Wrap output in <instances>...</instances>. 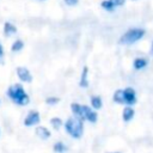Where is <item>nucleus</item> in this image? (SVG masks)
<instances>
[{
	"label": "nucleus",
	"mask_w": 153,
	"mask_h": 153,
	"mask_svg": "<svg viewBox=\"0 0 153 153\" xmlns=\"http://www.w3.org/2000/svg\"><path fill=\"white\" fill-rule=\"evenodd\" d=\"M50 124L53 126V128L59 129V128L62 126V120L59 118V117H53V118L50 120Z\"/></svg>",
	"instance_id": "nucleus-18"
},
{
	"label": "nucleus",
	"mask_w": 153,
	"mask_h": 153,
	"mask_svg": "<svg viewBox=\"0 0 153 153\" xmlns=\"http://www.w3.org/2000/svg\"><path fill=\"white\" fill-rule=\"evenodd\" d=\"M24 48V43H23V41H20V39H17L13 44H12V47H11V50L12 51H19V50H22Z\"/></svg>",
	"instance_id": "nucleus-17"
},
{
	"label": "nucleus",
	"mask_w": 153,
	"mask_h": 153,
	"mask_svg": "<svg viewBox=\"0 0 153 153\" xmlns=\"http://www.w3.org/2000/svg\"><path fill=\"white\" fill-rule=\"evenodd\" d=\"M87 73H88V68L85 66L82 68V73H81V76H80V81H79V85L81 87H87L88 86V81H87Z\"/></svg>",
	"instance_id": "nucleus-12"
},
{
	"label": "nucleus",
	"mask_w": 153,
	"mask_h": 153,
	"mask_svg": "<svg viewBox=\"0 0 153 153\" xmlns=\"http://www.w3.org/2000/svg\"><path fill=\"white\" fill-rule=\"evenodd\" d=\"M17 75H18V78H19L22 81H24V82H31V80H32L31 73H30L29 69L25 68V67H18V68H17Z\"/></svg>",
	"instance_id": "nucleus-7"
},
{
	"label": "nucleus",
	"mask_w": 153,
	"mask_h": 153,
	"mask_svg": "<svg viewBox=\"0 0 153 153\" xmlns=\"http://www.w3.org/2000/svg\"><path fill=\"white\" fill-rule=\"evenodd\" d=\"M114 100L118 104H124V97H123V90H117L114 93Z\"/></svg>",
	"instance_id": "nucleus-15"
},
{
	"label": "nucleus",
	"mask_w": 153,
	"mask_h": 153,
	"mask_svg": "<svg viewBox=\"0 0 153 153\" xmlns=\"http://www.w3.org/2000/svg\"><path fill=\"white\" fill-rule=\"evenodd\" d=\"M145 36V30L143 29H130L126 33H123L120 38L121 44H133L141 39Z\"/></svg>",
	"instance_id": "nucleus-3"
},
{
	"label": "nucleus",
	"mask_w": 153,
	"mask_h": 153,
	"mask_svg": "<svg viewBox=\"0 0 153 153\" xmlns=\"http://www.w3.org/2000/svg\"><path fill=\"white\" fill-rule=\"evenodd\" d=\"M147 63H148V61L146 59H143V57H136L134 60V62H133V66H134L135 69H142V68H145L147 66Z\"/></svg>",
	"instance_id": "nucleus-11"
},
{
	"label": "nucleus",
	"mask_w": 153,
	"mask_h": 153,
	"mask_svg": "<svg viewBox=\"0 0 153 153\" xmlns=\"http://www.w3.org/2000/svg\"><path fill=\"white\" fill-rule=\"evenodd\" d=\"M17 32V27L13 25V24H11V23H5V25H4V33L6 35V36H10V35H13V33H16Z\"/></svg>",
	"instance_id": "nucleus-13"
},
{
	"label": "nucleus",
	"mask_w": 153,
	"mask_h": 153,
	"mask_svg": "<svg viewBox=\"0 0 153 153\" xmlns=\"http://www.w3.org/2000/svg\"><path fill=\"white\" fill-rule=\"evenodd\" d=\"M152 54H153V43H152Z\"/></svg>",
	"instance_id": "nucleus-22"
},
{
	"label": "nucleus",
	"mask_w": 153,
	"mask_h": 153,
	"mask_svg": "<svg viewBox=\"0 0 153 153\" xmlns=\"http://www.w3.org/2000/svg\"><path fill=\"white\" fill-rule=\"evenodd\" d=\"M91 105H92V108L96 109V110L100 109L102 105H103L100 97H99V96H92V97H91Z\"/></svg>",
	"instance_id": "nucleus-14"
},
{
	"label": "nucleus",
	"mask_w": 153,
	"mask_h": 153,
	"mask_svg": "<svg viewBox=\"0 0 153 153\" xmlns=\"http://www.w3.org/2000/svg\"><path fill=\"white\" fill-rule=\"evenodd\" d=\"M4 56V49H2V45H1V43H0V59Z\"/></svg>",
	"instance_id": "nucleus-21"
},
{
	"label": "nucleus",
	"mask_w": 153,
	"mask_h": 153,
	"mask_svg": "<svg viewBox=\"0 0 153 153\" xmlns=\"http://www.w3.org/2000/svg\"><path fill=\"white\" fill-rule=\"evenodd\" d=\"M36 134H37L38 137H41V139H43V140L50 137V131H49V129H47L45 127H42V126H39V127L36 128Z\"/></svg>",
	"instance_id": "nucleus-10"
},
{
	"label": "nucleus",
	"mask_w": 153,
	"mask_h": 153,
	"mask_svg": "<svg viewBox=\"0 0 153 153\" xmlns=\"http://www.w3.org/2000/svg\"><path fill=\"white\" fill-rule=\"evenodd\" d=\"M115 153H118V152H115Z\"/></svg>",
	"instance_id": "nucleus-23"
},
{
	"label": "nucleus",
	"mask_w": 153,
	"mask_h": 153,
	"mask_svg": "<svg viewBox=\"0 0 153 153\" xmlns=\"http://www.w3.org/2000/svg\"><path fill=\"white\" fill-rule=\"evenodd\" d=\"M39 121H41V117H39L38 111L31 110V111H29V114L26 115V117H25V120H24V124H25L26 127H31V126L38 124Z\"/></svg>",
	"instance_id": "nucleus-6"
},
{
	"label": "nucleus",
	"mask_w": 153,
	"mask_h": 153,
	"mask_svg": "<svg viewBox=\"0 0 153 153\" xmlns=\"http://www.w3.org/2000/svg\"><path fill=\"white\" fill-rule=\"evenodd\" d=\"M45 103H47L48 105H55V104L59 103V98H57V97H48V98L45 99Z\"/></svg>",
	"instance_id": "nucleus-19"
},
{
	"label": "nucleus",
	"mask_w": 153,
	"mask_h": 153,
	"mask_svg": "<svg viewBox=\"0 0 153 153\" xmlns=\"http://www.w3.org/2000/svg\"><path fill=\"white\" fill-rule=\"evenodd\" d=\"M123 97L126 105H134L136 103V92L131 87H127L123 90Z\"/></svg>",
	"instance_id": "nucleus-5"
},
{
	"label": "nucleus",
	"mask_w": 153,
	"mask_h": 153,
	"mask_svg": "<svg viewBox=\"0 0 153 153\" xmlns=\"http://www.w3.org/2000/svg\"><path fill=\"white\" fill-rule=\"evenodd\" d=\"M53 149H54L55 153H65V152L67 151V147H66L65 143H62V142H56V143L54 145Z\"/></svg>",
	"instance_id": "nucleus-16"
},
{
	"label": "nucleus",
	"mask_w": 153,
	"mask_h": 153,
	"mask_svg": "<svg viewBox=\"0 0 153 153\" xmlns=\"http://www.w3.org/2000/svg\"><path fill=\"white\" fill-rule=\"evenodd\" d=\"M65 2L68 5V6H74L79 2V0H65Z\"/></svg>",
	"instance_id": "nucleus-20"
},
{
	"label": "nucleus",
	"mask_w": 153,
	"mask_h": 153,
	"mask_svg": "<svg viewBox=\"0 0 153 153\" xmlns=\"http://www.w3.org/2000/svg\"><path fill=\"white\" fill-rule=\"evenodd\" d=\"M7 96L8 98L14 102L16 104L18 105H27L29 102H30V98L27 96V93L25 92L24 87L20 85V84H14V85H11L8 88H7Z\"/></svg>",
	"instance_id": "nucleus-1"
},
{
	"label": "nucleus",
	"mask_w": 153,
	"mask_h": 153,
	"mask_svg": "<svg viewBox=\"0 0 153 153\" xmlns=\"http://www.w3.org/2000/svg\"><path fill=\"white\" fill-rule=\"evenodd\" d=\"M80 120L88 121L91 123H96L98 120V116H97V112L92 108H90L87 105H81L80 106Z\"/></svg>",
	"instance_id": "nucleus-4"
},
{
	"label": "nucleus",
	"mask_w": 153,
	"mask_h": 153,
	"mask_svg": "<svg viewBox=\"0 0 153 153\" xmlns=\"http://www.w3.org/2000/svg\"><path fill=\"white\" fill-rule=\"evenodd\" d=\"M66 131L74 139H80L84 134V124L82 121L76 117H71L65 123Z\"/></svg>",
	"instance_id": "nucleus-2"
},
{
	"label": "nucleus",
	"mask_w": 153,
	"mask_h": 153,
	"mask_svg": "<svg viewBox=\"0 0 153 153\" xmlns=\"http://www.w3.org/2000/svg\"><path fill=\"white\" fill-rule=\"evenodd\" d=\"M134 115H135L134 109H131L130 106H127V108H124V109H123L122 118H123V121H124V122H129V121L134 117Z\"/></svg>",
	"instance_id": "nucleus-9"
},
{
	"label": "nucleus",
	"mask_w": 153,
	"mask_h": 153,
	"mask_svg": "<svg viewBox=\"0 0 153 153\" xmlns=\"http://www.w3.org/2000/svg\"><path fill=\"white\" fill-rule=\"evenodd\" d=\"M126 0H105L102 2V7L108 10V11H112L115 7L122 6L124 4Z\"/></svg>",
	"instance_id": "nucleus-8"
}]
</instances>
